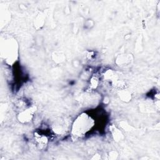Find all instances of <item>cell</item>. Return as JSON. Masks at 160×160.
<instances>
[{"label": "cell", "instance_id": "1", "mask_svg": "<svg viewBox=\"0 0 160 160\" xmlns=\"http://www.w3.org/2000/svg\"><path fill=\"white\" fill-rule=\"evenodd\" d=\"M33 110L30 108L24 111L23 112L20 113L19 114L20 121L24 123L29 121L33 116Z\"/></svg>", "mask_w": 160, "mask_h": 160}, {"label": "cell", "instance_id": "2", "mask_svg": "<svg viewBox=\"0 0 160 160\" xmlns=\"http://www.w3.org/2000/svg\"><path fill=\"white\" fill-rule=\"evenodd\" d=\"M119 96H121V98L122 100H123L124 97L125 96L124 101H130L131 100V94L128 91H126L125 93H124V92H121V94H120Z\"/></svg>", "mask_w": 160, "mask_h": 160}]
</instances>
